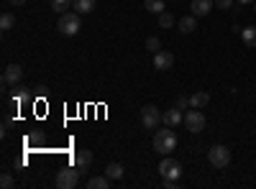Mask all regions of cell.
<instances>
[{
	"instance_id": "7c38bea8",
	"label": "cell",
	"mask_w": 256,
	"mask_h": 189,
	"mask_svg": "<svg viewBox=\"0 0 256 189\" xmlns=\"http://www.w3.org/2000/svg\"><path fill=\"white\" fill-rule=\"evenodd\" d=\"M180 123H184V115H182V110L174 105L172 110H166V113H164V125H169V128H177Z\"/></svg>"
},
{
	"instance_id": "5bb4252c",
	"label": "cell",
	"mask_w": 256,
	"mask_h": 189,
	"mask_svg": "<svg viewBox=\"0 0 256 189\" xmlns=\"http://www.w3.org/2000/svg\"><path fill=\"white\" fill-rule=\"evenodd\" d=\"M177 28L182 31V33H192V31H195L198 28V18L195 15H184V18H180V23H177Z\"/></svg>"
},
{
	"instance_id": "2e32d148",
	"label": "cell",
	"mask_w": 256,
	"mask_h": 189,
	"mask_svg": "<svg viewBox=\"0 0 256 189\" xmlns=\"http://www.w3.org/2000/svg\"><path fill=\"white\" fill-rule=\"evenodd\" d=\"M80 15H88L95 10V0H74V5H72Z\"/></svg>"
},
{
	"instance_id": "cb8c5ba5",
	"label": "cell",
	"mask_w": 256,
	"mask_h": 189,
	"mask_svg": "<svg viewBox=\"0 0 256 189\" xmlns=\"http://www.w3.org/2000/svg\"><path fill=\"white\" fill-rule=\"evenodd\" d=\"M28 97H31V95H28L24 87H16V95H13V102H16V105H24V102H28Z\"/></svg>"
},
{
	"instance_id": "ba28073f",
	"label": "cell",
	"mask_w": 256,
	"mask_h": 189,
	"mask_svg": "<svg viewBox=\"0 0 256 189\" xmlns=\"http://www.w3.org/2000/svg\"><path fill=\"white\" fill-rule=\"evenodd\" d=\"M20 79H24V67H20V64H8V67L3 69V85L16 87Z\"/></svg>"
},
{
	"instance_id": "9a60e30c",
	"label": "cell",
	"mask_w": 256,
	"mask_h": 189,
	"mask_svg": "<svg viewBox=\"0 0 256 189\" xmlns=\"http://www.w3.org/2000/svg\"><path fill=\"white\" fill-rule=\"evenodd\" d=\"M241 41H244L248 49H256V28H254V26H246V28L241 31Z\"/></svg>"
},
{
	"instance_id": "6da1fadb",
	"label": "cell",
	"mask_w": 256,
	"mask_h": 189,
	"mask_svg": "<svg viewBox=\"0 0 256 189\" xmlns=\"http://www.w3.org/2000/svg\"><path fill=\"white\" fill-rule=\"evenodd\" d=\"M174 149H177V136H174V131H169V125L154 133V151L169 156Z\"/></svg>"
},
{
	"instance_id": "7a4b0ae2",
	"label": "cell",
	"mask_w": 256,
	"mask_h": 189,
	"mask_svg": "<svg viewBox=\"0 0 256 189\" xmlns=\"http://www.w3.org/2000/svg\"><path fill=\"white\" fill-rule=\"evenodd\" d=\"M56 28H59V33L62 36H77L80 33V28H82V20H80V13L77 10H67V13H62L59 15V23H56Z\"/></svg>"
},
{
	"instance_id": "8992f818",
	"label": "cell",
	"mask_w": 256,
	"mask_h": 189,
	"mask_svg": "<svg viewBox=\"0 0 256 189\" xmlns=\"http://www.w3.org/2000/svg\"><path fill=\"white\" fill-rule=\"evenodd\" d=\"M159 177H162V179H180V177H182V164H180L177 159H172V156L162 159V164H159Z\"/></svg>"
},
{
	"instance_id": "7402d4cb",
	"label": "cell",
	"mask_w": 256,
	"mask_h": 189,
	"mask_svg": "<svg viewBox=\"0 0 256 189\" xmlns=\"http://www.w3.org/2000/svg\"><path fill=\"white\" fill-rule=\"evenodd\" d=\"M174 26V15L172 13H159V28H172Z\"/></svg>"
},
{
	"instance_id": "4fadbf2b",
	"label": "cell",
	"mask_w": 256,
	"mask_h": 189,
	"mask_svg": "<svg viewBox=\"0 0 256 189\" xmlns=\"http://www.w3.org/2000/svg\"><path fill=\"white\" fill-rule=\"evenodd\" d=\"M208 102H210V95H208L205 90H198L195 95H190V108H198V110H202Z\"/></svg>"
},
{
	"instance_id": "f1b7e54d",
	"label": "cell",
	"mask_w": 256,
	"mask_h": 189,
	"mask_svg": "<svg viewBox=\"0 0 256 189\" xmlns=\"http://www.w3.org/2000/svg\"><path fill=\"white\" fill-rule=\"evenodd\" d=\"M10 5H16V8H20V5H26V0H8Z\"/></svg>"
},
{
	"instance_id": "484cf974",
	"label": "cell",
	"mask_w": 256,
	"mask_h": 189,
	"mask_svg": "<svg viewBox=\"0 0 256 189\" xmlns=\"http://www.w3.org/2000/svg\"><path fill=\"white\" fill-rule=\"evenodd\" d=\"M174 105H177V108H180V110H190V97H184V95H180Z\"/></svg>"
},
{
	"instance_id": "30bf717a",
	"label": "cell",
	"mask_w": 256,
	"mask_h": 189,
	"mask_svg": "<svg viewBox=\"0 0 256 189\" xmlns=\"http://www.w3.org/2000/svg\"><path fill=\"white\" fill-rule=\"evenodd\" d=\"M212 3H216V0H192L190 10H192V15H195V18H202V15H208L212 10Z\"/></svg>"
},
{
	"instance_id": "3957f363",
	"label": "cell",
	"mask_w": 256,
	"mask_h": 189,
	"mask_svg": "<svg viewBox=\"0 0 256 189\" xmlns=\"http://www.w3.org/2000/svg\"><path fill=\"white\" fill-rule=\"evenodd\" d=\"M159 123H164V113H159L156 105H144L141 108V125L146 131H156Z\"/></svg>"
},
{
	"instance_id": "83f0119b",
	"label": "cell",
	"mask_w": 256,
	"mask_h": 189,
	"mask_svg": "<svg viewBox=\"0 0 256 189\" xmlns=\"http://www.w3.org/2000/svg\"><path fill=\"white\" fill-rule=\"evenodd\" d=\"M216 5H218V8H230L233 0H216Z\"/></svg>"
},
{
	"instance_id": "d4e9b609",
	"label": "cell",
	"mask_w": 256,
	"mask_h": 189,
	"mask_svg": "<svg viewBox=\"0 0 256 189\" xmlns=\"http://www.w3.org/2000/svg\"><path fill=\"white\" fill-rule=\"evenodd\" d=\"M0 187H3V189H10V187H16L13 177H10V174H3V177H0Z\"/></svg>"
},
{
	"instance_id": "f546056e",
	"label": "cell",
	"mask_w": 256,
	"mask_h": 189,
	"mask_svg": "<svg viewBox=\"0 0 256 189\" xmlns=\"http://www.w3.org/2000/svg\"><path fill=\"white\" fill-rule=\"evenodd\" d=\"M238 3H241V5H248V3H254V0H238Z\"/></svg>"
},
{
	"instance_id": "ac0fdd59",
	"label": "cell",
	"mask_w": 256,
	"mask_h": 189,
	"mask_svg": "<svg viewBox=\"0 0 256 189\" xmlns=\"http://www.w3.org/2000/svg\"><path fill=\"white\" fill-rule=\"evenodd\" d=\"M74 5V0H52V8H54V13H67L70 8Z\"/></svg>"
},
{
	"instance_id": "277c9868",
	"label": "cell",
	"mask_w": 256,
	"mask_h": 189,
	"mask_svg": "<svg viewBox=\"0 0 256 189\" xmlns=\"http://www.w3.org/2000/svg\"><path fill=\"white\" fill-rule=\"evenodd\" d=\"M80 169L77 166H67V169H59L56 172V187L59 189H74L80 184Z\"/></svg>"
},
{
	"instance_id": "8fae6325",
	"label": "cell",
	"mask_w": 256,
	"mask_h": 189,
	"mask_svg": "<svg viewBox=\"0 0 256 189\" xmlns=\"http://www.w3.org/2000/svg\"><path fill=\"white\" fill-rule=\"evenodd\" d=\"M74 166H77V169L80 172H88L90 169V164H92V151H88V149H82V151H77L74 154Z\"/></svg>"
},
{
	"instance_id": "4dcf8cb0",
	"label": "cell",
	"mask_w": 256,
	"mask_h": 189,
	"mask_svg": "<svg viewBox=\"0 0 256 189\" xmlns=\"http://www.w3.org/2000/svg\"><path fill=\"white\" fill-rule=\"evenodd\" d=\"M254 13H256V8H254Z\"/></svg>"
},
{
	"instance_id": "ffe728a7",
	"label": "cell",
	"mask_w": 256,
	"mask_h": 189,
	"mask_svg": "<svg viewBox=\"0 0 256 189\" xmlns=\"http://www.w3.org/2000/svg\"><path fill=\"white\" fill-rule=\"evenodd\" d=\"M88 187H90V189H108V187H110V179H108V177H92V179L88 182Z\"/></svg>"
},
{
	"instance_id": "52a82bcc",
	"label": "cell",
	"mask_w": 256,
	"mask_h": 189,
	"mask_svg": "<svg viewBox=\"0 0 256 189\" xmlns=\"http://www.w3.org/2000/svg\"><path fill=\"white\" fill-rule=\"evenodd\" d=\"M184 125H187L190 133H200V131H205V115L198 108H190L184 113Z\"/></svg>"
},
{
	"instance_id": "d6986e66",
	"label": "cell",
	"mask_w": 256,
	"mask_h": 189,
	"mask_svg": "<svg viewBox=\"0 0 256 189\" xmlns=\"http://www.w3.org/2000/svg\"><path fill=\"white\" fill-rule=\"evenodd\" d=\"M144 8L148 10V13H164V0H144Z\"/></svg>"
},
{
	"instance_id": "4316f807",
	"label": "cell",
	"mask_w": 256,
	"mask_h": 189,
	"mask_svg": "<svg viewBox=\"0 0 256 189\" xmlns=\"http://www.w3.org/2000/svg\"><path fill=\"white\" fill-rule=\"evenodd\" d=\"M162 187L164 189H177L180 187V179H162Z\"/></svg>"
},
{
	"instance_id": "603a6c76",
	"label": "cell",
	"mask_w": 256,
	"mask_h": 189,
	"mask_svg": "<svg viewBox=\"0 0 256 189\" xmlns=\"http://www.w3.org/2000/svg\"><path fill=\"white\" fill-rule=\"evenodd\" d=\"M146 49L152 51V54L162 51V41H159V36H148V38H146Z\"/></svg>"
},
{
	"instance_id": "44dd1931",
	"label": "cell",
	"mask_w": 256,
	"mask_h": 189,
	"mask_svg": "<svg viewBox=\"0 0 256 189\" xmlns=\"http://www.w3.org/2000/svg\"><path fill=\"white\" fill-rule=\"evenodd\" d=\"M16 26V15L13 13H3V15H0V28H3V31H10Z\"/></svg>"
},
{
	"instance_id": "5b68a950",
	"label": "cell",
	"mask_w": 256,
	"mask_h": 189,
	"mask_svg": "<svg viewBox=\"0 0 256 189\" xmlns=\"http://www.w3.org/2000/svg\"><path fill=\"white\" fill-rule=\"evenodd\" d=\"M208 161L216 166V169H226V166L230 164V149L228 146H212V149L208 151Z\"/></svg>"
},
{
	"instance_id": "e0dca14e",
	"label": "cell",
	"mask_w": 256,
	"mask_h": 189,
	"mask_svg": "<svg viewBox=\"0 0 256 189\" xmlns=\"http://www.w3.org/2000/svg\"><path fill=\"white\" fill-rule=\"evenodd\" d=\"M105 177H108L110 182H118L123 177V166L120 164H108V166H105Z\"/></svg>"
},
{
	"instance_id": "9c48e42d",
	"label": "cell",
	"mask_w": 256,
	"mask_h": 189,
	"mask_svg": "<svg viewBox=\"0 0 256 189\" xmlns=\"http://www.w3.org/2000/svg\"><path fill=\"white\" fill-rule=\"evenodd\" d=\"M172 64H174V54H172V51H156V54H154V67H156L159 72L172 69Z\"/></svg>"
}]
</instances>
